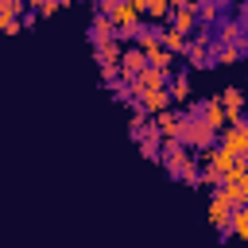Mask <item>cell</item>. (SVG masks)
Here are the masks:
<instances>
[{
    "mask_svg": "<svg viewBox=\"0 0 248 248\" xmlns=\"http://www.w3.org/2000/svg\"><path fill=\"white\" fill-rule=\"evenodd\" d=\"M198 159H202V182H205V186H217V182L229 174V167H232V159H236V155H229L221 143H217V147L209 143V147H202V151H198Z\"/></svg>",
    "mask_w": 248,
    "mask_h": 248,
    "instance_id": "1",
    "label": "cell"
},
{
    "mask_svg": "<svg viewBox=\"0 0 248 248\" xmlns=\"http://www.w3.org/2000/svg\"><path fill=\"white\" fill-rule=\"evenodd\" d=\"M178 140L190 147V151H202V147H209L213 140H217V132L198 116V112H190L186 108V116H182V128H178Z\"/></svg>",
    "mask_w": 248,
    "mask_h": 248,
    "instance_id": "2",
    "label": "cell"
},
{
    "mask_svg": "<svg viewBox=\"0 0 248 248\" xmlns=\"http://www.w3.org/2000/svg\"><path fill=\"white\" fill-rule=\"evenodd\" d=\"M105 12L112 16V23H116V39H120V43H124V39H136V31H140V12H136L128 0H112Z\"/></svg>",
    "mask_w": 248,
    "mask_h": 248,
    "instance_id": "3",
    "label": "cell"
},
{
    "mask_svg": "<svg viewBox=\"0 0 248 248\" xmlns=\"http://www.w3.org/2000/svg\"><path fill=\"white\" fill-rule=\"evenodd\" d=\"M221 147H225L229 155L244 159V155H248V132H244L240 124H225V128H221Z\"/></svg>",
    "mask_w": 248,
    "mask_h": 248,
    "instance_id": "4",
    "label": "cell"
},
{
    "mask_svg": "<svg viewBox=\"0 0 248 248\" xmlns=\"http://www.w3.org/2000/svg\"><path fill=\"white\" fill-rule=\"evenodd\" d=\"M229 217H232L229 198H225L221 190H213V198H209V225H213V229H221V232L229 236Z\"/></svg>",
    "mask_w": 248,
    "mask_h": 248,
    "instance_id": "5",
    "label": "cell"
},
{
    "mask_svg": "<svg viewBox=\"0 0 248 248\" xmlns=\"http://www.w3.org/2000/svg\"><path fill=\"white\" fill-rule=\"evenodd\" d=\"M89 39H93V46H97V43H108V39H116V23H112V16H108L105 8H97L93 23H89Z\"/></svg>",
    "mask_w": 248,
    "mask_h": 248,
    "instance_id": "6",
    "label": "cell"
},
{
    "mask_svg": "<svg viewBox=\"0 0 248 248\" xmlns=\"http://www.w3.org/2000/svg\"><path fill=\"white\" fill-rule=\"evenodd\" d=\"M136 105L151 116V112H159V108H167V105H170V93H167V85H159V89H143V93L136 97Z\"/></svg>",
    "mask_w": 248,
    "mask_h": 248,
    "instance_id": "7",
    "label": "cell"
},
{
    "mask_svg": "<svg viewBox=\"0 0 248 248\" xmlns=\"http://www.w3.org/2000/svg\"><path fill=\"white\" fill-rule=\"evenodd\" d=\"M151 124L159 128V136H163V140H178V128H182V116H174L170 108H159V112H151Z\"/></svg>",
    "mask_w": 248,
    "mask_h": 248,
    "instance_id": "8",
    "label": "cell"
},
{
    "mask_svg": "<svg viewBox=\"0 0 248 248\" xmlns=\"http://www.w3.org/2000/svg\"><path fill=\"white\" fill-rule=\"evenodd\" d=\"M170 27H174V31H182V35L190 39V35L198 31V12H194L190 4H182V8H174V12H170Z\"/></svg>",
    "mask_w": 248,
    "mask_h": 248,
    "instance_id": "9",
    "label": "cell"
},
{
    "mask_svg": "<svg viewBox=\"0 0 248 248\" xmlns=\"http://www.w3.org/2000/svg\"><path fill=\"white\" fill-rule=\"evenodd\" d=\"M143 66H147V54H143L140 46H124V50H120V74H124V78H136Z\"/></svg>",
    "mask_w": 248,
    "mask_h": 248,
    "instance_id": "10",
    "label": "cell"
},
{
    "mask_svg": "<svg viewBox=\"0 0 248 248\" xmlns=\"http://www.w3.org/2000/svg\"><path fill=\"white\" fill-rule=\"evenodd\" d=\"M217 101H221V108H225V116H229V124H240V108H244V93H240L236 85H229V89H225V93H221Z\"/></svg>",
    "mask_w": 248,
    "mask_h": 248,
    "instance_id": "11",
    "label": "cell"
},
{
    "mask_svg": "<svg viewBox=\"0 0 248 248\" xmlns=\"http://www.w3.org/2000/svg\"><path fill=\"white\" fill-rule=\"evenodd\" d=\"M217 190L229 198V205H244L248 202V178H221Z\"/></svg>",
    "mask_w": 248,
    "mask_h": 248,
    "instance_id": "12",
    "label": "cell"
},
{
    "mask_svg": "<svg viewBox=\"0 0 248 248\" xmlns=\"http://www.w3.org/2000/svg\"><path fill=\"white\" fill-rule=\"evenodd\" d=\"M198 116H202V120H205L213 132H221V128L229 124V116H225V108H221V101H217V97H209V101L198 108Z\"/></svg>",
    "mask_w": 248,
    "mask_h": 248,
    "instance_id": "13",
    "label": "cell"
},
{
    "mask_svg": "<svg viewBox=\"0 0 248 248\" xmlns=\"http://www.w3.org/2000/svg\"><path fill=\"white\" fill-rule=\"evenodd\" d=\"M132 85L143 93V89H159V85H167V74L163 70H155V66H143L136 78H132Z\"/></svg>",
    "mask_w": 248,
    "mask_h": 248,
    "instance_id": "14",
    "label": "cell"
},
{
    "mask_svg": "<svg viewBox=\"0 0 248 248\" xmlns=\"http://www.w3.org/2000/svg\"><path fill=\"white\" fill-rule=\"evenodd\" d=\"M167 93H170V105H190V97H194V89H190V78H186V74L170 78V81H167Z\"/></svg>",
    "mask_w": 248,
    "mask_h": 248,
    "instance_id": "15",
    "label": "cell"
},
{
    "mask_svg": "<svg viewBox=\"0 0 248 248\" xmlns=\"http://www.w3.org/2000/svg\"><path fill=\"white\" fill-rule=\"evenodd\" d=\"M174 62H178V54L167 50V46H151V50H147V66H155V70H163V74H167Z\"/></svg>",
    "mask_w": 248,
    "mask_h": 248,
    "instance_id": "16",
    "label": "cell"
},
{
    "mask_svg": "<svg viewBox=\"0 0 248 248\" xmlns=\"http://www.w3.org/2000/svg\"><path fill=\"white\" fill-rule=\"evenodd\" d=\"M229 236H240L248 244V209L244 205H232V217H229Z\"/></svg>",
    "mask_w": 248,
    "mask_h": 248,
    "instance_id": "17",
    "label": "cell"
},
{
    "mask_svg": "<svg viewBox=\"0 0 248 248\" xmlns=\"http://www.w3.org/2000/svg\"><path fill=\"white\" fill-rule=\"evenodd\" d=\"M159 43H163L167 50H174V54H182V50H186V35H182V31H174V27H159Z\"/></svg>",
    "mask_w": 248,
    "mask_h": 248,
    "instance_id": "18",
    "label": "cell"
},
{
    "mask_svg": "<svg viewBox=\"0 0 248 248\" xmlns=\"http://www.w3.org/2000/svg\"><path fill=\"white\" fill-rule=\"evenodd\" d=\"M93 50H97V62H120L124 46H120V39H108V43H97Z\"/></svg>",
    "mask_w": 248,
    "mask_h": 248,
    "instance_id": "19",
    "label": "cell"
},
{
    "mask_svg": "<svg viewBox=\"0 0 248 248\" xmlns=\"http://www.w3.org/2000/svg\"><path fill=\"white\" fill-rule=\"evenodd\" d=\"M170 12H174V8H170V0H151L143 16H147L151 23H163V19H170Z\"/></svg>",
    "mask_w": 248,
    "mask_h": 248,
    "instance_id": "20",
    "label": "cell"
},
{
    "mask_svg": "<svg viewBox=\"0 0 248 248\" xmlns=\"http://www.w3.org/2000/svg\"><path fill=\"white\" fill-rule=\"evenodd\" d=\"M143 128H147V112L132 101V108H128V132H132V136H140Z\"/></svg>",
    "mask_w": 248,
    "mask_h": 248,
    "instance_id": "21",
    "label": "cell"
},
{
    "mask_svg": "<svg viewBox=\"0 0 248 248\" xmlns=\"http://www.w3.org/2000/svg\"><path fill=\"white\" fill-rule=\"evenodd\" d=\"M116 78H124V74H120V62H101V81L112 85Z\"/></svg>",
    "mask_w": 248,
    "mask_h": 248,
    "instance_id": "22",
    "label": "cell"
},
{
    "mask_svg": "<svg viewBox=\"0 0 248 248\" xmlns=\"http://www.w3.org/2000/svg\"><path fill=\"white\" fill-rule=\"evenodd\" d=\"M58 8H62V0H43V4L35 8V12H39V16H54Z\"/></svg>",
    "mask_w": 248,
    "mask_h": 248,
    "instance_id": "23",
    "label": "cell"
},
{
    "mask_svg": "<svg viewBox=\"0 0 248 248\" xmlns=\"http://www.w3.org/2000/svg\"><path fill=\"white\" fill-rule=\"evenodd\" d=\"M12 19H19V16H12V12H8V8H4V4H0V35H4V31H8V23H12Z\"/></svg>",
    "mask_w": 248,
    "mask_h": 248,
    "instance_id": "24",
    "label": "cell"
},
{
    "mask_svg": "<svg viewBox=\"0 0 248 248\" xmlns=\"http://www.w3.org/2000/svg\"><path fill=\"white\" fill-rule=\"evenodd\" d=\"M23 4H27V8H31V12H35V8H39V4H43V0H23Z\"/></svg>",
    "mask_w": 248,
    "mask_h": 248,
    "instance_id": "25",
    "label": "cell"
},
{
    "mask_svg": "<svg viewBox=\"0 0 248 248\" xmlns=\"http://www.w3.org/2000/svg\"><path fill=\"white\" fill-rule=\"evenodd\" d=\"M93 4H97V8H108V4H112V0H93Z\"/></svg>",
    "mask_w": 248,
    "mask_h": 248,
    "instance_id": "26",
    "label": "cell"
},
{
    "mask_svg": "<svg viewBox=\"0 0 248 248\" xmlns=\"http://www.w3.org/2000/svg\"><path fill=\"white\" fill-rule=\"evenodd\" d=\"M240 128H244V132H248V116H240Z\"/></svg>",
    "mask_w": 248,
    "mask_h": 248,
    "instance_id": "27",
    "label": "cell"
},
{
    "mask_svg": "<svg viewBox=\"0 0 248 248\" xmlns=\"http://www.w3.org/2000/svg\"><path fill=\"white\" fill-rule=\"evenodd\" d=\"M244 178H248V155H244Z\"/></svg>",
    "mask_w": 248,
    "mask_h": 248,
    "instance_id": "28",
    "label": "cell"
},
{
    "mask_svg": "<svg viewBox=\"0 0 248 248\" xmlns=\"http://www.w3.org/2000/svg\"><path fill=\"white\" fill-rule=\"evenodd\" d=\"M174 4H178V0H170V8H174Z\"/></svg>",
    "mask_w": 248,
    "mask_h": 248,
    "instance_id": "29",
    "label": "cell"
},
{
    "mask_svg": "<svg viewBox=\"0 0 248 248\" xmlns=\"http://www.w3.org/2000/svg\"><path fill=\"white\" fill-rule=\"evenodd\" d=\"M66 4H70V0H62V8H66Z\"/></svg>",
    "mask_w": 248,
    "mask_h": 248,
    "instance_id": "30",
    "label": "cell"
},
{
    "mask_svg": "<svg viewBox=\"0 0 248 248\" xmlns=\"http://www.w3.org/2000/svg\"><path fill=\"white\" fill-rule=\"evenodd\" d=\"M244 209H248V202H244Z\"/></svg>",
    "mask_w": 248,
    "mask_h": 248,
    "instance_id": "31",
    "label": "cell"
}]
</instances>
